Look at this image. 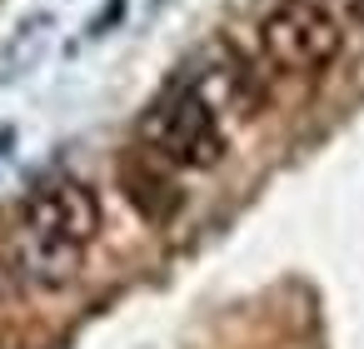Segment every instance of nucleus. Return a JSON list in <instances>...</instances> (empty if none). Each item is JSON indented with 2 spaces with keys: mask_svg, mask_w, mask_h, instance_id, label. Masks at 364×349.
I'll return each mask as SVG.
<instances>
[{
  "mask_svg": "<svg viewBox=\"0 0 364 349\" xmlns=\"http://www.w3.org/2000/svg\"><path fill=\"white\" fill-rule=\"evenodd\" d=\"M95 240H100V195L75 175H60L41 185L16 220V274L36 289H65L85 269Z\"/></svg>",
  "mask_w": 364,
  "mask_h": 349,
  "instance_id": "f257e3e1",
  "label": "nucleus"
},
{
  "mask_svg": "<svg viewBox=\"0 0 364 349\" xmlns=\"http://www.w3.org/2000/svg\"><path fill=\"white\" fill-rule=\"evenodd\" d=\"M135 140L145 155H155L165 170H185V175H205L230 155V120L210 105V95L175 70L160 95L140 110L135 120Z\"/></svg>",
  "mask_w": 364,
  "mask_h": 349,
  "instance_id": "f03ea898",
  "label": "nucleus"
},
{
  "mask_svg": "<svg viewBox=\"0 0 364 349\" xmlns=\"http://www.w3.org/2000/svg\"><path fill=\"white\" fill-rule=\"evenodd\" d=\"M344 55V26L319 0H269L255 16V60L279 80H319Z\"/></svg>",
  "mask_w": 364,
  "mask_h": 349,
  "instance_id": "7ed1b4c3",
  "label": "nucleus"
},
{
  "mask_svg": "<svg viewBox=\"0 0 364 349\" xmlns=\"http://www.w3.org/2000/svg\"><path fill=\"white\" fill-rule=\"evenodd\" d=\"M46 41H50V16H31V21H21L16 26V36H11V45H6V80H16L21 75V55H26V65H36L41 60V50H46Z\"/></svg>",
  "mask_w": 364,
  "mask_h": 349,
  "instance_id": "20e7f679",
  "label": "nucleus"
},
{
  "mask_svg": "<svg viewBox=\"0 0 364 349\" xmlns=\"http://www.w3.org/2000/svg\"><path fill=\"white\" fill-rule=\"evenodd\" d=\"M125 16V0H110V11H100L95 21H90V36H105V26H115Z\"/></svg>",
  "mask_w": 364,
  "mask_h": 349,
  "instance_id": "39448f33",
  "label": "nucleus"
},
{
  "mask_svg": "<svg viewBox=\"0 0 364 349\" xmlns=\"http://www.w3.org/2000/svg\"><path fill=\"white\" fill-rule=\"evenodd\" d=\"M11 140H16L11 130H0V155H6V150H11Z\"/></svg>",
  "mask_w": 364,
  "mask_h": 349,
  "instance_id": "423d86ee",
  "label": "nucleus"
}]
</instances>
